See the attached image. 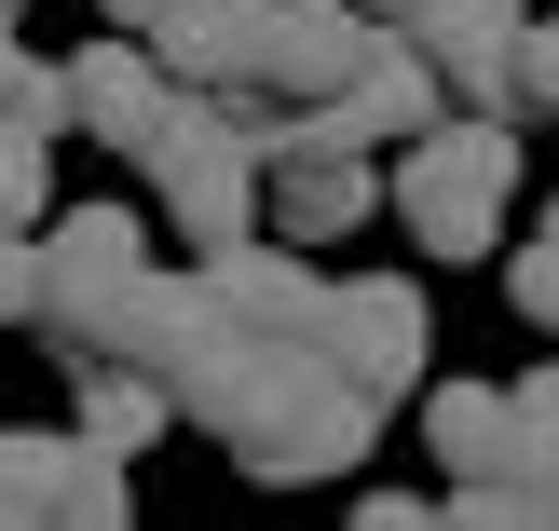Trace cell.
<instances>
[{"instance_id":"1","label":"cell","mask_w":559,"mask_h":531,"mask_svg":"<svg viewBox=\"0 0 559 531\" xmlns=\"http://www.w3.org/2000/svg\"><path fill=\"white\" fill-rule=\"evenodd\" d=\"M178 423H205L260 491H328V478L369 463L382 409L355 396L328 354H300V341H218L205 369L178 382Z\"/></svg>"},{"instance_id":"2","label":"cell","mask_w":559,"mask_h":531,"mask_svg":"<svg viewBox=\"0 0 559 531\" xmlns=\"http://www.w3.org/2000/svg\"><path fill=\"white\" fill-rule=\"evenodd\" d=\"M355 55H369L355 0H218L191 41H164V69L218 96L233 123H300V109H342Z\"/></svg>"},{"instance_id":"3","label":"cell","mask_w":559,"mask_h":531,"mask_svg":"<svg viewBox=\"0 0 559 531\" xmlns=\"http://www.w3.org/2000/svg\"><path fill=\"white\" fill-rule=\"evenodd\" d=\"M27 245H41V314H27V327H41L69 369H109L136 287L164 273V260H151V218H136V205H55Z\"/></svg>"},{"instance_id":"4","label":"cell","mask_w":559,"mask_h":531,"mask_svg":"<svg viewBox=\"0 0 559 531\" xmlns=\"http://www.w3.org/2000/svg\"><path fill=\"white\" fill-rule=\"evenodd\" d=\"M382 191H396V218H409V245L424 260H491L506 245V191H519V123H437V136H409L396 164H382Z\"/></svg>"},{"instance_id":"5","label":"cell","mask_w":559,"mask_h":531,"mask_svg":"<svg viewBox=\"0 0 559 531\" xmlns=\"http://www.w3.org/2000/svg\"><path fill=\"white\" fill-rule=\"evenodd\" d=\"M136 178H151V205L191 245H246L260 232V123H233L218 96H178V123L136 150Z\"/></svg>"},{"instance_id":"6","label":"cell","mask_w":559,"mask_h":531,"mask_svg":"<svg viewBox=\"0 0 559 531\" xmlns=\"http://www.w3.org/2000/svg\"><path fill=\"white\" fill-rule=\"evenodd\" d=\"M260 205L287 218L300 245H342L355 218L382 205V150L342 123V109H300V123H260Z\"/></svg>"},{"instance_id":"7","label":"cell","mask_w":559,"mask_h":531,"mask_svg":"<svg viewBox=\"0 0 559 531\" xmlns=\"http://www.w3.org/2000/svg\"><path fill=\"white\" fill-rule=\"evenodd\" d=\"M300 354H328L369 409H396V382H424V354H437V314H424V287H396V273H328Z\"/></svg>"},{"instance_id":"8","label":"cell","mask_w":559,"mask_h":531,"mask_svg":"<svg viewBox=\"0 0 559 531\" xmlns=\"http://www.w3.org/2000/svg\"><path fill=\"white\" fill-rule=\"evenodd\" d=\"M55 82H69V136H96V150H123V164L151 150V136L178 123V96H191L151 41H96V55H69Z\"/></svg>"},{"instance_id":"9","label":"cell","mask_w":559,"mask_h":531,"mask_svg":"<svg viewBox=\"0 0 559 531\" xmlns=\"http://www.w3.org/2000/svg\"><path fill=\"white\" fill-rule=\"evenodd\" d=\"M424 450H437V478H451V491H519V478H533L506 382H437V396H424Z\"/></svg>"},{"instance_id":"10","label":"cell","mask_w":559,"mask_h":531,"mask_svg":"<svg viewBox=\"0 0 559 531\" xmlns=\"http://www.w3.org/2000/svg\"><path fill=\"white\" fill-rule=\"evenodd\" d=\"M205 300H218V327L233 341H300L314 327V300H328V273H300L287 245H205Z\"/></svg>"},{"instance_id":"11","label":"cell","mask_w":559,"mask_h":531,"mask_svg":"<svg viewBox=\"0 0 559 531\" xmlns=\"http://www.w3.org/2000/svg\"><path fill=\"white\" fill-rule=\"evenodd\" d=\"M342 123L369 136L382 164H396L409 136H437V123H451V96H437V69L396 41V27H369V55H355V82H342Z\"/></svg>"},{"instance_id":"12","label":"cell","mask_w":559,"mask_h":531,"mask_svg":"<svg viewBox=\"0 0 559 531\" xmlns=\"http://www.w3.org/2000/svg\"><path fill=\"white\" fill-rule=\"evenodd\" d=\"M164 423H178V396H164V382H136V369H82V409H69V436H82V450H109V463H123V450H151Z\"/></svg>"},{"instance_id":"13","label":"cell","mask_w":559,"mask_h":531,"mask_svg":"<svg viewBox=\"0 0 559 531\" xmlns=\"http://www.w3.org/2000/svg\"><path fill=\"white\" fill-rule=\"evenodd\" d=\"M369 27H396L409 55H451V41H506V27H533V0H355Z\"/></svg>"},{"instance_id":"14","label":"cell","mask_w":559,"mask_h":531,"mask_svg":"<svg viewBox=\"0 0 559 531\" xmlns=\"http://www.w3.org/2000/svg\"><path fill=\"white\" fill-rule=\"evenodd\" d=\"M41 531H136V491H123V463L69 436V463H55V491H41Z\"/></svg>"},{"instance_id":"15","label":"cell","mask_w":559,"mask_h":531,"mask_svg":"<svg viewBox=\"0 0 559 531\" xmlns=\"http://www.w3.org/2000/svg\"><path fill=\"white\" fill-rule=\"evenodd\" d=\"M0 136H69V82L0 27Z\"/></svg>"},{"instance_id":"16","label":"cell","mask_w":559,"mask_h":531,"mask_svg":"<svg viewBox=\"0 0 559 531\" xmlns=\"http://www.w3.org/2000/svg\"><path fill=\"white\" fill-rule=\"evenodd\" d=\"M55 463H69V436H27V423H0V531H41V491H55Z\"/></svg>"},{"instance_id":"17","label":"cell","mask_w":559,"mask_h":531,"mask_svg":"<svg viewBox=\"0 0 559 531\" xmlns=\"http://www.w3.org/2000/svg\"><path fill=\"white\" fill-rule=\"evenodd\" d=\"M437 531H559V478H519V491H451Z\"/></svg>"},{"instance_id":"18","label":"cell","mask_w":559,"mask_h":531,"mask_svg":"<svg viewBox=\"0 0 559 531\" xmlns=\"http://www.w3.org/2000/svg\"><path fill=\"white\" fill-rule=\"evenodd\" d=\"M55 218V136H0V232Z\"/></svg>"},{"instance_id":"19","label":"cell","mask_w":559,"mask_h":531,"mask_svg":"<svg viewBox=\"0 0 559 531\" xmlns=\"http://www.w3.org/2000/svg\"><path fill=\"white\" fill-rule=\"evenodd\" d=\"M506 287H519V314H533V327H559V205L533 218V245L506 260Z\"/></svg>"},{"instance_id":"20","label":"cell","mask_w":559,"mask_h":531,"mask_svg":"<svg viewBox=\"0 0 559 531\" xmlns=\"http://www.w3.org/2000/svg\"><path fill=\"white\" fill-rule=\"evenodd\" d=\"M519 450H533V478H559V369H519Z\"/></svg>"},{"instance_id":"21","label":"cell","mask_w":559,"mask_h":531,"mask_svg":"<svg viewBox=\"0 0 559 531\" xmlns=\"http://www.w3.org/2000/svg\"><path fill=\"white\" fill-rule=\"evenodd\" d=\"M205 14H218V0H109V27H123V41H151V55H164V41H191Z\"/></svg>"},{"instance_id":"22","label":"cell","mask_w":559,"mask_h":531,"mask_svg":"<svg viewBox=\"0 0 559 531\" xmlns=\"http://www.w3.org/2000/svg\"><path fill=\"white\" fill-rule=\"evenodd\" d=\"M559 123V27H519V123Z\"/></svg>"},{"instance_id":"23","label":"cell","mask_w":559,"mask_h":531,"mask_svg":"<svg viewBox=\"0 0 559 531\" xmlns=\"http://www.w3.org/2000/svg\"><path fill=\"white\" fill-rule=\"evenodd\" d=\"M27 314H41V245L0 232V327H27Z\"/></svg>"},{"instance_id":"24","label":"cell","mask_w":559,"mask_h":531,"mask_svg":"<svg viewBox=\"0 0 559 531\" xmlns=\"http://www.w3.org/2000/svg\"><path fill=\"white\" fill-rule=\"evenodd\" d=\"M342 531H437V505H409V491H369V505H355Z\"/></svg>"},{"instance_id":"25","label":"cell","mask_w":559,"mask_h":531,"mask_svg":"<svg viewBox=\"0 0 559 531\" xmlns=\"http://www.w3.org/2000/svg\"><path fill=\"white\" fill-rule=\"evenodd\" d=\"M14 14H27V0H0V27H14Z\"/></svg>"}]
</instances>
